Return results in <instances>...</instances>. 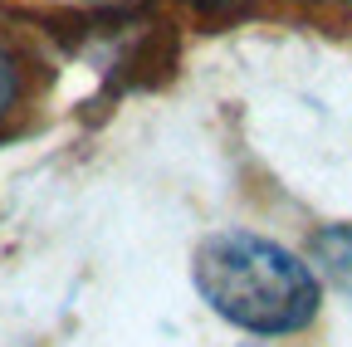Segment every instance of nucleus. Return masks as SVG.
Segmentation results:
<instances>
[{"instance_id": "nucleus-1", "label": "nucleus", "mask_w": 352, "mask_h": 347, "mask_svg": "<svg viewBox=\"0 0 352 347\" xmlns=\"http://www.w3.org/2000/svg\"><path fill=\"white\" fill-rule=\"evenodd\" d=\"M191 284L210 303L215 318H226L259 337L303 333L318 318V274L289 245L254 235V230H215L196 245Z\"/></svg>"}, {"instance_id": "nucleus-2", "label": "nucleus", "mask_w": 352, "mask_h": 347, "mask_svg": "<svg viewBox=\"0 0 352 347\" xmlns=\"http://www.w3.org/2000/svg\"><path fill=\"white\" fill-rule=\"evenodd\" d=\"M314 265L352 298V225H323L314 235Z\"/></svg>"}, {"instance_id": "nucleus-3", "label": "nucleus", "mask_w": 352, "mask_h": 347, "mask_svg": "<svg viewBox=\"0 0 352 347\" xmlns=\"http://www.w3.org/2000/svg\"><path fill=\"white\" fill-rule=\"evenodd\" d=\"M15 98H20V69H15L10 49L0 45V117H6V113L15 108Z\"/></svg>"}, {"instance_id": "nucleus-4", "label": "nucleus", "mask_w": 352, "mask_h": 347, "mask_svg": "<svg viewBox=\"0 0 352 347\" xmlns=\"http://www.w3.org/2000/svg\"><path fill=\"white\" fill-rule=\"evenodd\" d=\"M191 5H201V10H226V5H235V0H191Z\"/></svg>"}]
</instances>
